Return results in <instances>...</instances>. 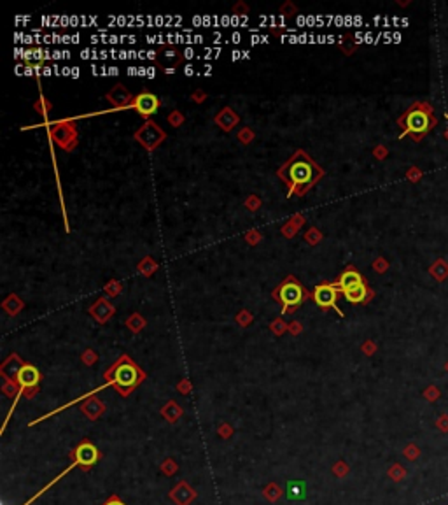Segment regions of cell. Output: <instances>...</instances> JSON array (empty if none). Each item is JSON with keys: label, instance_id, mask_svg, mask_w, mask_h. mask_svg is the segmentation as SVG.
Returning a JSON list of instances; mask_svg holds the SVG:
<instances>
[{"label": "cell", "instance_id": "277c9868", "mask_svg": "<svg viewBox=\"0 0 448 505\" xmlns=\"http://www.w3.org/2000/svg\"><path fill=\"white\" fill-rule=\"evenodd\" d=\"M49 135L61 149L72 151L77 144V128L72 120H61L49 126Z\"/></svg>", "mask_w": 448, "mask_h": 505}, {"label": "cell", "instance_id": "ffe728a7", "mask_svg": "<svg viewBox=\"0 0 448 505\" xmlns=\"http://www.w3.org/2000/svg\"><path fill=\"white\" fill-rule=\"evenodd\" d=\"M238 141H242L244 144H249L250 141H254V132L250 128H242L240 132H238Z\"/></svg>", "mask_w": 448, "mask_h": 505}, {"label": "cell", "instance_id": "8992f818", "mask_svg": "<svg viewBox=\"0 0 448 505\" xmlns=\"http://www.w3.org/2000/svg\"><path fill=\"white\" fill-rule=\"evenodd\" d=\"M135 139H137L140 144L146 147V149L153 151L156 149L163 141H165V132L156 125L154 121L146 120V123L140 126V128L135 132Z\"/></svg>", "mask_w": 448, "mask_h": 505}, {"label": "cell", "instance_id": "83f0119b", "mask_svg": "<svg viewBox=\"0 0 448 505\" xmlns=\"http://www.w3.org/2000/svg\"><path fill=\"white\" fill-rule=\"evenodd\" d=\"M247 12V6L245 4H240V6H235V12Z\"/></svg>", "mask_w": 448, "mask_h": 505}, {"label": "cell", "instance_id": "e0dca14e", "mask_svg": "<svg viewBox=\"0 0 448 505\" xmlns=\"http://www.w3.org/2000/svg\"><path fill=\"white\" fill-rule=\"evenodd\" d=\"M301 225H303V217L298 214L296 217H293V219H291L289 223L286 225V227L282 228V233H284V235H286V237H293L294 233L299 230V227H301Z\"/></svg>", "mask_w": 448, "mask_h": 505}, {"label": "cell", "instance_id": "7a4b0ae2", "mask_svg": "<svg viewBox=\"0 0 448 505\" xmlns=\"http://www.w3.org/2000/svg\"><path fill=\"white\" fill-rule=\"evenodd\" d=\"M275 300L282 302V305L286 307V311H293L299 305L305 298H308V291L299 284V281L293 276L286 277L282 281V284L273 291Z\"/></svg>", "mask_w": 448, "mask_h": 505}, {"label": "cell", "instance_id": "2e32d148", "mask_svg": "<svg viewBox=\"0 0 448 505\" xmlns=\"http://www.w3.org/2000/svg\"><path fill=\"white\" fill-rule=\"evenodd\" d=\"M305 491H306V486L305 482H298V481H291L287 484V496L289 500H299V498H305Z\"/></svg>", "mask_w": 448, "mask_h": 505}, {"label": "cell", "instance_id": "603a6c76", "mask_svg": "<svg viewBox=\"0 0 448 505\" xmlns=\"http://www.w3.org/2000/svg\"><path fill=\"white\" fill-rule=\"evenodd\" d=\"M35 109L39 111L40 114H48V111L51 109V104H49V102H46V98H42V100H39L35 104Z\"/></svg>", "mask_w": 448, "mask_h": 505}, {"label": "cell", "instance_id": "cb8c5ba5", "mask_svg": "<svg viewBox=\"0 0 448 505\" xmlns=\"http://www.w3.org/2000/svg\"><path fill=\"white\" fill-rule=\"evenodd\" d=\"M245 239H247L249 244H257L260 239H261V235L257 232H249L247 235H245Z\"/></svg>", "mask_w": 448, "mask_h": 505}, {"label": "cell", "instance_id": "f1b7e54d", "mask_svg": "<svg viewBox=\"0 0 448 505\" xmlns=\"http://www.w3.org/2000/svg\"><path fill=\"white\" fill-rule=\"evenodd\" d=\"M107 505H123L121 502H117V500H112V502H109Z\"/></svg>", "mask_w": 448, "mask_h": 505}, {"label": "cell", "instance_id": "5b68a950", "mask_svg": "<svg viewBox=\"0 0 448 505\" xmlns=\"http://www.w3.org/2000/svg\"><path fill=\"white\" fill-rule=\"evenodd\" d=\"M110 381H114V384H116L119 389L128 391V389H131L138 381H140V372H138V368L135 367L130 360H123L114 367L112 379Z\"/></svg>", "mask_w": 448, "mask_h": 505}, {"label": "cell", "instance_id": "d6986e66", "mask_svg": "<svg viewBox=\"0 0 448 505\" xmlns=\"http://www.w3.org/2000/svg\"><path fill=\"white\" fill-rule=\"evenodd\" d=\"M320 239H322V233H320L317 228H310L305 233V240L308 242V244H312V246H315L317 242H320Z\"/></svg>", "mask_w": 448, "mask_h": 505}, {"label": "cell", "instance_id": "4316f807", "mask_svg": "<svg viewBox=\"0 0 448 505\" xmlns=\"http://www.w3.org/2000/svg\"><path fill=\"white\" fill-rule=\"evenodd\" d=\"M119 288H121V286H119L116 281H112V282H109V284H107V291H112V293H117Z\"/></svg>", "mask_w": 448, "mask_h": 505}, {"label": "cell", "instance_id": "3957f363", "mask_svg": "<svg viewBox=\"0 0 448 505\" xmlns=\"http://www.w3.org/2000/svg\"><path fill=\"white\" fill-rule=\"evenodd\" d=\"M399 123L403 125V128H405L403 135L410 134V135H413V137L418 139L431 128V116H429V113H426L424 109L412 107L408 113L405 114V116L401 118Z\"/></svg>", "mask_w": 448, "mask_h": 505}, {"label": "cell", "instance_id": "484cf974", "mask_svg": "<svg viewBox=\"0 0 448 505\" xmlns=\"http://www.w3.org/2000/svg\"><path fill=\"white\" fill-rule=\"evenodd\" d=\"M205 97H207V95H205V92H201V90H198V92L193 93V100L198 102V104H201V102L205 100Z\"/></svg>", "mask_w": 448, "mask_h": 505}, {"label": "cell", "instance_id": "ac0fdd59", "mask_svg": "<svg viewBox=\"0 0 448 505\" xmlns=\"http://www.w3.org/2000/svg\"><path fill=\"white\" fill-rule=\"evenodd\" d=\"M156 269H158V265H156V261H153V258H149V256L144 258L140 264H138V270H140L142 274H146V276H151Z\"/></svg>", "mask_w": 448, "mask_h": 505}, {"label": "cell", "instance_id": "7402d4cb", "mask_svg": "<svg viewBox=\"0 0 448 505\" xmlns=\"http://www.w3.org/2000/svg\"><path fill=\"white\" fill-rule=\"evenodd\" d=\"M245 205L250 209V211H256V209H260V205H261V200L257 199L256 195H250L247 200H245Z\"/></svg>", "mask_w": 448, "mask_h": 505}, {"label": "cell", "instance_id": "5bb4252c", "mask_svg": "<svg viewBox=\"0 0 448 505\" xmlns=\"http://www.w3.org/2000/svg\"><path fill=\"white\" fill-rule=\"evenodd\" d=\"M343 297L347 298V302H352V303H363L371 297V291H369L368 284L363 282V284H357L354 288L350 290H345L343 291Z\"/></svg>", "mask_w": 448, "mask_h": 505}, {"label": "cell", "instance_id": "9a60e30c", "mask_svg": "<svg viewBox=\"0 0 448 505\" xmlns=\"http://www.w3.org/2000/svg\"><path fill=\"white\" fill-rule=\"evenodd\" d=\"M98 458V453L91 444H81L76 451V459L81 465H93Z\"/></svg>", "mask_w": 448, "mask_h": 505}, {"label": "cell", "instance_id": "9c48e42d", "mask_svg": "<svg viewBox=\"0 0 448 505\" xmlns=\"http://www.w3.org/2000/svg\"><path fill=\"white\" fill-rule=\"evenodd\" d=\"M156 55H158V65H161L167 74L174 72V69L182 61V53L175 46H161Z\"/></svg>", "mask_w": 448, "mask_h": 505}, {"label": "cell", "instance_id": "4fadbf2b", "mask_svg": "<svg viewBox=\"0 0 448 505\" xmlns=\"http://www.w3.org/2000/svg\"><path fill=\"white\" fill-rule=\"evenodd\" d=\"M16 379H18V383L21 386H25V388H32V386H35L37 383H39L40 374L34 367V365H25V367H21L18 370Z\"/></svg>", "mask_w": 448, "mask_h": 505}, {"label": "cell", "instance_id": "52a82bcc", "mask_svg": "<svg viewBox=\"0 0 448 505\" xmlns=\"http://www.w3.org/2000/svg\"><path fill=\"white\" fill-rule=\"evenodd\" d=\"M159 105H161V100H159V98L156 97L154 93H151V92H147V90H144L142 93H138V95L133 98V104H131V107L137 111L140 116L149 118L151 114H154L156 111L159 109Z\"/></svg>", "mask_w": 448, "mask_h": 505}, {"label": "cell", "instance_id": "d4e9b609", "mask_svg": "<svg viewBox=\"0 0 448 505\" xmlns=\"http://www.w3.org/2000/svg\"><path fill=\"white\" fill-rule=\"evenodd\" d=\"M280 11H282V12H286V16H293L294 12L298 11V9H296V7L293 6V4H289V2H287L286 6H284V7H280Z\"/></svg>", "mask_w": 448, "mask_h": 505}, {"label": "cell", "instance_id": "44dd1931", "mask_svg": "<svg viewBox=\"0 0 448 505\" xmlns=\"http://www.w3.org/2000/svg\"><path fill=\"white\" fill-rule=\"evenodd\" d=\"M168 123H170L172 126H180L184 123L182 113H179V111H174L172 114H168Z\"/></svg>", "mask_w": 448, "mask_h": 505}, {"label": "cell", "instance_id": "6da1fadb", "mask_svg": "<svg viewBox=\"0 0 448 505\" xmlns=\"http://www.w3.org/2000/svg\"><path fill=\"white\" fill-rule=\"evenodd\" d=\"M277 175L287 186V196H303L324 175V168L303 149H296L291 158L277 170Z\"/></svg>", "mask_w": 448, "mask_h": 505}, {"label": "cell", "instance_id": "30bf717a", "mask_svg": "<svg viewBox=\"0 0 448 505\" xmlns=\"http://www.w3.org/2000/svg\"><path fill=\"white\" fill-rule=\"evenodd\" d=\"M133 95L125 88L123 84H116L109 93H107V100L114 105L116 109H125V107H131L133 104Z\"/></svg>", "mask_w": 448, "mask_h": 505}, {"label": "cell", "instance_id": "7c38bea8", "mask_svg": "<svg viewBox=\"0 0 448 505\" xmlns=\"http://www.w3.org/2000/svg\"><path fill=\"white\" fill-rule=\"evenodd\" d=\"M238 121H240V116H238L231 107H224L216 116V123L224 130V132H231V130L238 125Z\"/></svg>", "mask_w": 448, "mask_h": 505}, {"label": "cell", "instance_id": "8fae6325", "mask_svg": "<svg viewBox=\"0 0 448 505\" xmlns=\"http://www.w3.org/2000/svg\"><path fill=\"white\" fill-rule=\"evenodd\" d=\"M363 282H364V277L357 272L354 267H348V269H345L343 272L340 274V277L336 279V282H333V284L343 293L345 290H350L357 284H363Z\"/></svg>", "mask_w": 448, "mask_h": 505}, {"label": "cell", "instance_id": "ba28073f", "mask_svg": "<svg viewBox=\"0 0 448 505\" xmlns=\"http://www.w3.org/2000/svg\"><path fill=\"white\" fill-rule=\"evenodd\" d=\"M338 293H340V290L336 288L333 282H326V284H319L317 288L314 290L312 297H314V300L319 307L327 309V307H335L336 305Z\"/></svg>", "mask_w": 448, "mask_h": 505}]
</instances>
